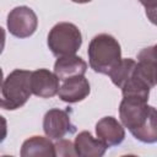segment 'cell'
I'll return each mask as SVG.
<instances>
[{"label":"cell","mask_w":157,"mask_h":157,"mask_svg":"<svg viewBox=\"0 0 157 157\" xmlns=\"http://www.w3.org/2000/svg\"><path fill=\"white\" fill-rule=\"evenodd\" d=\"M121 125L128 128L131 135L145 144L157 141V113L147 101L134 97H123L119 105Z\"/></svg>","instance_id":"cell-1"},{"label":"cell","mask_w":157,"mask_h":157,"mask_svg":"<svg viewBox=\"0 0 157 157\" xmlns=\"http://www.w3.org/2000/svg\"><path fill=\"white\" fill-rule=\"evenodd\" d=\"M87 54L91 69L103 75H109L121 60V48L119 42L107 33L97 34L91 39Z\"/></svg>","instance_id":"cell-2"},{"label":"cell","mask_w":157,"mask_h":157,"mask_svg":"<svg viewBox=\"0 0 157 157\" xmlns=\"http://www.w3.org/2000/svg\"><path fill=\"white\" fill-rule=\"evenodd\" d=\"M31 71L15 69L2 81L0 86V108L6 110H16L26 104L32 94Z\"/></svg>","instance_id":"cell-3"},{"label":"cell","mask_w":157,"mask_h":157,"mask_svg":"<svg viewBox=\"0 0 157 157\" xmlns=\"http://www.w3.org/2000/svg\"><path fill=\"white\" fill-rule=\"evenodd\" d=\"M47 43L50 52L58 58L74 55L82 44V34L76 25L59 22L49 31Z\"/></svg>","instance_id":"cell-4"},{"label":"cell","mask_w":157,"mask_h":157,"mask_svg":"<svg viewBox=\"0 0 157 157\" xmlns=\"http://www.w3.org/2000/svg\"><path fill=\"white\" fill-rule=\"evenodd\" d=\"M6 23L7 29L12 36L17 38H27L36 32L38 27V18L31 7L17 6L9 12Z\"/></svg>","instance_id":"cell-5"},{"label":"cell","mask_w":157,"mask_h":157,"mask_svg":"<svg viewBox=\"0 0 157 157\" xmlns=\"http://www.w3.org/2000/svg\"><path fill=\"white\" fill-rule=\"evenodd\" d=\"M43 130L47 137L53 140H60L67 134L75 132V125L70 120V115L66 110L53 108L49 109L43 118Z\"/></svg>","instance_id":"cell-6"},{"label":"cell","mask_w":157,"mask_h":157,"mask_svg":"<svg viewBox=\"0 0 157 157\" xmlns=\"http://www.w3.org/2000/svg\"><path fill=\"white\" fill-rule=\"evenodd\" d=\"M60 80L48 69H38L31 72L29 85L34 96L40 98H50L58 93Z\"/></svg>","instance_id":"cell-7"},{"label":"cell","mask_w":157,"mask_h":157,"mask_svg":"<svg viewBox=\"0 0 157 157\" xmlns=\"http://www.w3.org/2000/svg\"><path fill=\"white\" fill-rule=\"evenodd\" d=\"M91 92L90 82L83 76H72L63 81L59 86L58 96L63 102L66 103H77L83 101Z\"/></svg>","instance_id":"cell-8"},{"label":"cell","mask_w":157,"mask_h":157,"mask_svg":"<svg viewBox=\"0 0 157 157\" xmlns=\"http://www.w3.org/2000/svg\"><path fill=\"white\" fill-rule=\"evenodd\" d=\"M96 135L107 147H112L124 141L125 130L114 117H104L96 124Z\"/></svg>","instance_id":"cell-9"},{"label":"cell","mask_w":157,"mask_h":157,"mask_svg":"<svg viewBox=\"0 0 157 157\" xmlns=\"http://www.w3.org/2000/svg\"><path fill=\"white\" fill-rule=\"evenodd\" d=\"M87 71V63L77 55L59 56L54 64V74L60 81H64L72 76L85 75Z\"/></svg>","instance_id":"cell-10"},{"label":"cell","mask_w":157,"mask_h":157,"mask_svg":"<svg viewBox=\"0 0 157 157\" xmlns=\"http://www.w3.org/2000/svg\"><path fill=\"white\" fill-rule=\"evenodd\" d=\"M108 147L99 140L94 139L90 131H81L75 137L74 150L76 156L81 157H101Z\"/></svg>","instance_id":"cell-11"},{"label":"cell","mask_w":157,"mask_h":157,"mask_svg":"<svg viewBox=\"0 0 157 157\" xmlns=\"http://www.w3.org/2000/svg\"><path fill=\"white\" fill-rule=\"evenodd\" d=\"M22 157H32V156H55L54 144L49 137L44 136H32L27 139L21 147Z\"/></svg>","instance_id":"cell-12"},{"label":"cell","mask_w":157,"mask_h":157,"mask_svg":"<svg viewBox=\"0 0 157 157\" xmlns=\"http://www.w3.org/2000/svg\"><path fill=\"white\" fill-rule=\"evenodd\" d=\"M135 66H136V61L134 59H130V58L121 59L120 63L109 72V77L112 82L120 88L124 85V82L131 76Z\"/></svg>","instance_id":"cell-13"},{"label":"cell","mask_w":157,"mask_h":157,"mask_svg":"<svg viewBox=\"0 0 157 157\" xmlns=\"http://www.w3.org/2000/svg\"><path fill=\"white\" fill-rule=\"evenodd\" d=\"M55 147V156H76L74 150V144L70 140L60 139L59 142L54 145Z\"/></svg>","instance_id":"cell-14"},{"label":"cell","mask_w":157,"mask_h":157,"mask_svg":"<svg viewBox=\"0 0 157 157\" xmlns=\"http://www.w3.org/2000/svg\"><path fill=\"white\" fill-rule=\"evenodd\" d=\"M141 5L145 6L146 13L148 15L150 20L152 23H155V13H156V7H157V0H139Z\"/></svg>","instance_id":"cell-15"},{"label":"cell","mask_w":157,"mask_h":157,"mask_svg":"<svg viewBox=\"0 0 157 157\" xmlns=\"http://www.w3.org/2000/svg\"><path fill=\"white\" fill-rule=\"evenodd\" d=\"M6 136H7V121L2 115H0V144L6 139Z\"/></svg>","instance_id":"cell-16"},{"label":"cell","mask_w":157,"mask_h":157,"mask_svg":"<svg viewBox=\"0 0 157 157\" xmlns=\"http://www.w3.org/2000/svg\"><path fill=\"white\" fill-rule=\"evenodd\" d=\"M5 39H6L5 29L0 26V54H1V53H2V50H4V47H5Z\"/></svg>","instance_id":"cell-17"},{"label":"cell","mask_w":157,"mask_h":157,"mask_svg":"<svg viewBox=\"0 0 157 157\" xmlns=\"http://www.w3.org/2000/svg\"><path fill=\"white\" fill-rule=\"evenodd\" d=\"M71 1L77 2V4H86V2H90V1H92V0H71Z\"/></svg>","instance_id":"cell-18"},{"label":"cell","mask_w":157,"mask_h":157,"mask_svg":"<svg viewBox=\"0 0 157 157\" xmlns=\"http://www.w3.org/2000/svg\"><path fill=\"white\" fill-rule=\"evenodd\" d=\"M2 81H4V74H2V70H1V67H0V86H1Z\"/></svg>","instance_id":"cell-19"}]
</instances>
